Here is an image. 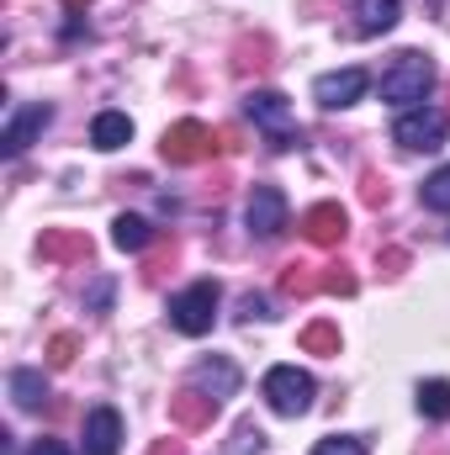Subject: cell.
<instances>
[{
	"instance_id": "5",
	"label": "cell",
	"mask_w": 450,
	"mask_h": 455,
	"mask_svg": "<svg viewBox=\"0 0 450 455\" xmlns=\"http://www.w3.org/2000/svg\"><path fill=\"white\" fill-rule=\"evenodd\" d=\"M213 318H218V286L213 281H197V286H186L181 297H170V323L181 329V334H207L213 329Z\"/></svg>"
},
{
	"instance_id": "15",
	"label": "cell",
	"mask_w": 450,
	"mask_h": 455,
	"mask_svg": "<svg viewBox=\"0 0 450 455\" xmlns=\"http://www.w3.org/2000/svg\"><path fill=\"white\" fill-rule=\"evenodd\" d=\"M197 387H202L207 397H218V403H223V397L238 392V371L228 365L223 355H213V360H202V365H197Z\"/></svg>"
},
{
	"instance_id": "20",
	"label": "cell",
	"mask_w": 450,
	"mask_h": 455,
	"mask_svg": "<svg viewBox=\"0 0 450 455\" xmlns=\"http://www.w3.org/2000/svg\"><path fill=\"white\" fill-rule=\"evenodd\" d=\"M265 64H270V37H244V43L233 48V69H238V75L265 69Z\"/></svg>"
},
{
	"instance_id": "24",
	"label": "cell",
	"mask_w": 450,
	"mask_h": 455,
	"mask_svg": "<svg viewBox=\"0 0 450 455\" xmlns=\"http://www.w3.org/2000/svg\"><path fill=\"white\" fill-rule=\"evenodd\" d=\"M260 451H265V435H260L254 424H238V429H233V440H228V451H223V455H260Z\"/></svg>"
},
{
	"instance_id": "8",
	"label": "cell",
	"mask_w": 450,
	"mask_h": 455,
	"mask_svg": "<svg viewBox=\"0 0 450 455\" xmlns=\"http://www.w3.org/2000/svg\"><path fill=\"white\" fill-rule=\"evenodd\" d=\"M366 85H371L366 69H334V75H318L313 101H318L324 112H339V107H355V101L366 96Z\"/></svg>"
},
{
	"instance_id": "21",
	"label": "cell",
	"mask_w": 450,
	"mask_h": 455,
	"mask_svg": "<svg viewBox=\"0 0 450 455\" xmlns=\"http://www.w3.org/2000/svg\"><path fill=\"white\" fill-rule=\"evenodd\" d=\"M419 413L424 419H450V381H424L419 387Z\"/></svg>"
},
{
	"instance_id": "6",
	"label": "cell",
	"mask_w": 450,
	"mask_h": 455,
	"mask_svg": "<svg viewBox=\"0 0 450 455\" xmlns=\"http://www.w3.org/2000/svg\"><path fill=\"white\" fill-rule=\"evenodd\" d=\"M213 138H218L213 127H202V122H191V116H186V122H175V127L165 132V143H159V148H165V159H170V164H202V159L218 148Z\"/></svg>"
},
{
	"instance_id": "26",
	"label": "cell",
	"mask_w": 450,
	"mask_h": 455,
	"mask_svg": "<svg viewBox=\"0 0 450 455\" xmlns=\"http://www.w3.org/2000/svg\"><path fill=\"white\" fill-rule=\"evenodd\" d=\"M75 349H80L75 334H53V339H48V365H69V360H75Z\"/></svg>"
},
{
	"instance_id": "17",
	"label": "cell",
	"mask_w": 450,
	"mask_h": 455,
	"mask_svg": "<svg viewBox=\"0 0 450 455\" xmlns=\"http://www.w3.org/2000/svg\"><path fill=\"white\" fill-rule=\"evenodd\" d=\"M112 243L122 249V254H138V249L154 243V228L143 223V218H133V212H122V218L112 223Z\"/></svg>"
},
{
	"instance_id": "4",
	"label": "cell",
	"mask_w": 450,
	"mask_h": 455,
	"mask_svg": "<svg viewBox=\"0 0 450 455\" xmlns=\"http://www.w3.org/2000/svg\"><path fill=\"white\" fill-rule=\"evenodd\" d=\"M265 403L281 413V419H297V413H308L313 408V376L308 371H297V365H276V371H265Z\"/></svg>"
},
{
	"instance_id": "12",
	"label": "cell",
	"mask_w": 450,
	"mask_h": 455,
	"mask_svg": "<svg viewBox=\"0 0 450 455\" xmlns=\"http://www.w3.org/2000/svg\"><path fill=\"white\" fill-rule=\"evenodd\" d=\"M48 122H53V107H43V101H37V107H27V112H16V116H11V127H5V138H0V143H5V154H11V159H16V154H27V148H32V138H37Z\"/></svg>"
},
{
	"instance_id": "22",
	"label": "cell",
	"mask_w": 450,
	"mask_h": 455,
	"mask_svg": "<svg viewBox=\"0 0 450 455\" xmlns=\"http://www.w3.org/2000/svg\"><path fill=\"white\" fill-rule=\"evenodd\" d=\"M302 349L308 355H339V329L334 323H308L302 329Z\"/></svg>"
},
{
	"instance_id": "23",
	"label": "cell",
	"mask_w": 450,
	"mask_h": 455,
	"mask_svg": "<svg viewBox=\"0 0 450 455\" xmlns=\"http://www.w3.org/2000/svg\"><path fill=\"white\" fill-rule=\"evenodd\" d=\"M424 207H430V212H450V164L424 180Z\"/></svg>"
},
{
	"instance_id": "18",
	"label": "cell",
	"mask_w": 450,
	"mask_h": 455,
	"mask_svg": "<svg viewBox=\"0 0 450 455\" xmlns=\"http://www.w3.org/2000/svg\"><path fill=\"white\" fill-rule=\"evenodd\" d=\"M281 291H286V297H313V291H324V270L292 259V265L281 270Z\"/></svg>"
},
{
	"instance_id": "9",
	"label": "cell",
	"mask_w": 450,
	"mask_h": 455,
	"mask_svg": "<svg viewBox=\"0 0 450 455\" xmlns=\"http://www.w3.org/2000/svg\"><path fill=\"white\" fill-rule=\"evenodd\" d=\"M302 233H308V243L334 249V243H344V233H350V218H344L339 202H318V207L302 212Z\"/></svg>"
},
{
	"instance_id": "25",
	"label": "cell",
	"mask_w": 450,
	"mask_h": 455,
	"mask_svg": "<svg viewBox=\"0 0 450 455\" xmlns=\"http://www.w3.org/2000/svg\"><path fill=\"white\" fill-rule=\"evenodd\" d=\"M324 291H329V297H355V275H350V265H324Z\"/></svg>"
},
{
	"instance_id": "11",
	"label": "cell",
	"mask_w": 450,
	"mask_h": 455,
	"mask_svg": "<svg viewBox=\"0 0 450 455\" xmlns=\"http://www.w3.org/2000/svg\"><path fill=\"white\" fill-rule=\"evenodd\" d=\"M122 451V419L117 408H91L85 413V455H117Z\"/></svg>"
},
{
	"instance_id": "2",
	"label": "cell",
	"mask_w": 450,
	"mask_h": 455,
	"mask_svg": "<svg viewBox=\"0 0 450 455\" xmlns=\"http://www.w3.org/2000/svg\"><path fill=\"white\" fill-rule=\"evenodd\" d=\"M244 112H249V122L270 138V148H276V154H286V148H297V143H302V127L292 122L286 96H276V91H249V96H244Z\"/></svg>"
},
{
	"instance_id": "7",
	"label": "cell",
	"mask_w": 450,
	"mask_h": 455,
	"mask_svg": "<svg viewBox=\"0 0 450 455\" xmlns=\"http://www.w3.org/2000/svg\"><path fill=\"white\" fill-rule=\"evenodd\" d=\"M244 218H249V233L254 238H281L286 233V191L281 186H254Z\"/></svg>"
},
{
	"instance_id": "1",
	"label": "cell",
	"mask_w": 450,
	"mask_h": 455,
	"mask_svg": "<svg viewBox=\"0 0 450 455\" xmlns=\"http://www.w3.org/2000/svg\"><path fill=\"white\" fill-rule=\"evenodd\" d=\"M430 85H435V64L424 53H398L392 69L382 75V101H392V107L408 112V107H419L430 96Z\"/></svg>"
},
{
	"instance_id": "31",
	"label": "cell",
	"mask_w": 450,
	"mask_h": 455,
	"mask_svg": "<svg viewBox=\"0 0 450 455\" xmlns=\"http://www.w3.org/2000/svg\"><path fill=\"white\" fill-rule=\"evenodd\" d=\"M27 455H69V451H64L59 440H37V445H32V451H27Z\"/></svg>"
},
{
	"instance_id": "16",
	"label": "cell",
	"mask_w": 450,
	"mask_h": 455,
	"mask_svg": "<svg viewBox=\"0 0 450 455\" xmlns=\"http://www.w3.org/2000/svg\"><path fill=\"white\" fill-rule=\"evenodd\" d=\"M127 138H133V122H127L122 112H101L96 122H91V143H96L101 154H112V148H122Z\"/></svg>"
},
{
	"instance_id": "32",
	"label": "cell",
	"mask_w": 450,
	"mask_h": 455,
	"mask_svg": "<svg viewBox=\"0 0 450 455\" xmlns=\"http://www.w3.org/2000/svg\"><path fill=\"white\" fill-rule=\"evenodd\" d=\"M149 455H181V440H159Z\"/></svg>"
},
{
	"instance_id": "13",
	"label": "cell",
	"mask_w": 450,
	"mask_h": 455,
	"mask_svg": "<svg viewBox=\"0 0 450 455\" xmlns=\"http://www.w3.org/2000/svg\"><path fill=\"white\" fill-rule=\"evenodd\" d=\"M37 254H43V259H53V265L91 259V238H85V233H75V228H48V233L37 238Z\"/></svg>"
},
{
	"instance_id": "28",
	"label": "cell",
	"mask_w": 450,
	"mask_h": 455,
	"mask_svg": "<svg viewBox=\"0 0 450 455\" xmlns=\"http://www.w3.org/2000/svg\"><path fill=\"white\" fill-rule=\"evenodd\" d=\"M360 202H366V207H387V180H382V175H366V180H360Z\"/></svg>"
},
{
	"instance_id": "10",
	"label": "cell",
	"mask_w": 450,
	"mask_h": 455,
	"mask_svg": "<svg viewBox=\"0 0 450 455\" xmlns=\"http://www.w3.org/2000/svg\"><path fill=\"white\" fill-rule=\"evenodd\" d=\"M218 419V397H207L202 387H186L170 397V424L175 429H207Z\"/></svg>"
},
{
	"instance_id": "19",
	"label": "cell",
	"mask_w": 450,
	"mask_h": 455,
	"mask_svg": "<svg viewBox=\"0 0 450 455\" xmlns=\"http://www.w3.org/2000/svg\"><path fill=\"white\" fill-rule=\"evenodd\" d=\"M11 397H16V408H43V397H48L43 371H11Z\"/></svg>"
},
{
	"instance_id": "33",
	"label": "cell",
	"mask_w": 450,
	"mask_h": 455,
	"mask_svg": "<svg viewBox=\"0 0 450 455\" xmlns=\"http://www.w3.org/2000/svg\"><path fill=\"white\" fill-rule=\"evenodd\" d=\"M64 5H69V11H80V5H91V0H64Z\"/></svg>"
},
{
	"instance_id": "29",
	"label": "cell",
	"mask_w": 450,
	"mask_h": 455,
	"mask_svg": "<svg viewBox=\"0 0 450 455\" xmlns=\"http://www.w3.org/2000/svg\"><path fill=\"white\" fill-rule=\"evenodd\" d=\"M238 318H276V313H270V302H265L260 291H249V297L238 302Z\"/></svg>"
},
{
	"instance_id": "3",
	"label": "cell",
	"mask_w": 450,
	"mask_h": 455,
	"mask_svg": "<svg viewBox=\"0 0 450 455\" xmlns=\"http://www.w3.org/2000/svg\"><path fill=\"white\" fill-rule=\"evenodd\" d=\"M446 132H450V116L435 112V107H408V112L392 122V138L408 154H435L446 143Z\"/></svg>"
},
{
	"instance_id": "27",
	"label": "cell",
	"mask_w": 450,
	"mask_h": 455,
	"mask_svg": "<svg viewBox=\"0 0 450 455\" xmlns=\"http://www.w3.org/2000/svg\"><path fill=\"white\" fill-rule=\"evenodd\" d=\"M313 455H366V440H355V435H334V440H324Z\"/></svg>"
},
{
	"instance_id": "30",
	"label": "cell",
	"mask_w": 450,
	"mask_h": 455,
	"mask_svg": "<svg viewBox=\"0 0 450 455\" xmlns=\"http://www.w3.org/2000/svg\"><path fill=\"white\" fill-rule=\"evenodd\" d=\"M403 270H408V254L403 249H387L382 254V275H403Z\"/></svg>"
},
{
	"instance_id": "14",
	"label": "cell",
	"mask_w": 450,
	"mask_h": 455,
	"mask_svg": "<svg viewBox=\"0 0 450 455\" xmlns=\"http://www.w3.org/2000/svg\"><path fill=\"white\" fill-rule=\"evenodd\" d=\"M398 16H403V0H355V27H360L366 37L392 32V27H398Z\"/></svg>"
}]
</instances>
